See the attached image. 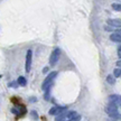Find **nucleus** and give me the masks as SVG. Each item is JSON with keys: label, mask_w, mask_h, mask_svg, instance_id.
Masks as SVG:
<instances>
[{"label": "nucleus", "mask_w": 121, "mask_h": 121, "mask_svg": "<svg viewBox=\"0 0 121 121\" xmlns=\"http://www.w3.org/2000/svg\"><path fill=\"white\" fill-rule=\"evenodd\" d=\"M109 103H112L117 107H121V96L117 94H113L109 96Z\"/></svg>", "instance_id": "obj_4"}, {"label": "nucleus", "mask_w": 121, "mask_h": 121, "mask_svg": "<svg viewBox=\"0 0 121 121\" xmlns=\"http://www.w3.org/2000/svg\"><path fill=\"white\" fill-rule=\"evenodd\" d=\"M107 24L109 26L116 27V28H121V19H108Z\"/></svg>", "instance_id": "obj_7"}, {"label": "nucleus", "mask_w": 121, "mask_h": 121, "mask_svg": "<svg viewBox=\"0 0 121 121\" xmlns=\"http://www.w3.org/2000/svg\"><path fill=\"white\" fill-rule=\"evenodd\" d=\"M116 33H117V34H119V35H121V28H120V29H118Z\"/></svg>", "instance_id": "obj_17"}, {"label": "nucleus", "mask_w": 121, "mask_h": 121, "mask_svg": "<svg viewBox=\"0 0 121 121\" xmlns=\"http://www.w3.org/2000/svg\"><path fill=\"white\" fill-rule=\"evenodd\" d=\"M56 75H57V72H51V73L48 74L47 78L44 80L43 84H42V90H44V91L48 90V89L51 87V85H52L53 80L56 78Z\"/></svg>", "instance_id": "obj_2"}, {"label": "nucleus", "mask_w": 121, "mask_h": 121, "mask_svg": "<svg viewBox=\"0 0 121 121\" xmlns=\"http://www.w3.org/2000/svg\"><path fill=\"white\" fill-rule=\"evenodd\" d=\"M110 39L112 40V42H117V43H121V35L117 34V33H114L110 36Z\"/></svg>", "instance_id": "obj_8"}, {"label": "nucleus", "mask_w": 121, "mask_h": 121, "mask_svg": "<svg viewBox=\"0 0 121 121\" xmlns=\"http://www.w3.org/2000/svg\"><path fill=\"white\" fill-rule=\"evenodd\" d=\"M66 110V107H54L49 110V114H52V116H57V114H60V112H63Z\"/></svg>", "instance_id": "obj_6"}, {"label": "nucleus", "mask_w": 121, "mask_h": 121, "mask_svg": "<svg viewBox=\"0 0 121 121\" xmlns=\"http://www.w3.org/2000/svg\"><path fill=\"white\" fill-rule=\"evenodd\" d=\"M0 78H1V75H0Z\"/></svg>", "instance_id": "obj_19"}, {"label": "nucleus", "mask_w": 121, "mask_h": 121, "mask_svg": "<svg viewBox=\"0 0 121 121\" xmlns=\"http://www.w3.org/2000/svg\"><path fill=\"white\" fill-rule=\"evenodd\" d=\"M107 82H108L109 84H114L116 80H114V78H113L112 75H108V76H107Z\"/></svg>", "instance_id": "obj_10"}, {"label": "nucleus", "mask_w": 121, "mask_h": 121, "mask_svg": "<svg viewBox=\"0 0 121 121\" xmlns=\"http://www.w3.org/2000/svg\"><path fill=\"white\" fill-rule=\"evenodd\" d=\"M19 84H18V82H13V83H10L9 84V86H13V87H17Z\"/></svg>", "instance_id": "obj_14"}, {"label": "nucleus", "mask_w": 121, "mask_h": 121, "mask_svg": "<svg viewBox=\"0 0 121 121\" xmlns=\"http://www.w3.org/2000/svg\"><path fill=\"white\" fill-rule=\"evenodd\" d=\"M113 74H114V78H120L121 76V69H116L113 71Z\"/></svg>", "instance_id": "obj_12"}, {"label": "nucleus", "mask_w": 121, "mask_h": 121, "mask_svg": "<svg viewBox=\"0 0 121 121\" xmlns=\"http://www.w3.org/2000/svg\"><path fill=\"white\" fill-rule=\"evenodd\" d=\"M60 48H55V49L53 51V53L51 54V57H49V64H51V66L56 65V63L58 62V60H60Z\"/></svg>", "instance_id": "obj_3"}, {"label": "nucleus", "mask_w": 121, "mask_h": 121, "mask_svg": "<svg viewBox=\"0 0 121 121\" xmlns=\"http://www.w3.org/2000/svg\"><path fill=\"white\" fill-rule=\"evenodd\" d=\"M119 1H121V0H119Z\"/></svg>", "instance_id": "obj_20"}, {"label": "nucleus", "mask_w": 121, "mask_h": 121, "mask_svg": "<svg viewBox=\"0 0 121 121\" xmlns=\"http://www.w3.org/2000/svg\"><path fill=\"white\" fill-rule=\"evenodd\" d=\"M105 111L108 113V116H110V117L113 118V119H119V118H121L120 113L118 112V107L112 103H109L108 105H107Z\"/></svg>", "instance_id": "obj_1"}, {"label": "nucleus", "mask_w": 121, "mask_h": 121, "mask_svg": "<svg viewBox=\"0 0 121 121\" xmlns=\"http://www.w3.org/2000/svg\"><path fill=\"white\" fill-rule=\"evenodd\" d=\"M118 56L121 58V46L119 48H118Z\"/></svg>", "instance_id": "obj_15"}, {"label": "nucleus", "mask_w": 121, "mask_h": 121, "mask_svg": "<svg viewBox=\"0 0 121 121\" xmlns=\"http://www.w3.org/2000/svg\"><path fill=\"white\" fill-rule=\"evenodd\" d=\"M117 65L121 67V60H118V62H117Z\"/></svg>", "instance_id": "obj_16"}, {"label": "nucleus", "mask_w": 121, "mask_h": 121, "mask_svg": "<svg viewBox=\"0 0 121 121\" xmlns=\"http://www.w3.org/2000/svg\"><path fill=\"white\" fill-rule=\"evenodd\" d=\"M80 120H81V116H80V114H78V116L71 118V119H69V120H66V121H80Z\"/></svg>", "instance_id": "obj_13"}, {"label": "nucleus", "mask_w": 121, "mask_h": 121, "mask_svg": "<svg viewBox=\"0 0 121 121\" xmlns=\"http://www.w3.org/2000/svg\"><path fill=\"white\" fill-rule=\"evenodd\" d=\"M112 9L116 11H121V4H112Z\"/></svg>", "instance_id": "obj_11"}, {"label": "nucleus", "mask_w": 121, "mask_h": 121, "mask_svg": "<svg viewBox=\"0 0 121 121\" xmlns=\"http://www.w3.org/2000/svg\"><path fill=\"white\" fill-rule=\"evenodd\" d=\"M17 82H18V84H19V85L25 86V85L27 84V80L24 78V76H19V78H18V80H17Z\"/></svg>", "instance_id": "obj_9"}, {"label": "nucleus", "mask_w": 121, "mask_h": 121, "mask_svg": "<svg viewBox=\"0 0 121 121\" xmlns=\"http://www.w3.org/2000/svg\"><path fill=\"white\" fill-rule=\"evenodd\" d=\"M47 71H48V67H45V69H44V71H43V72H44V73H46Z\"/></svg>", "instance_id": "obj_18"}, {"label": "nucleus", "mask_w": 121, "mask_h": 121, "mask_svg": "<svg viewBox=\"0 0 121 121\" xmlns=\"http://www.w3.org/2000/svg\"><path fill=\"white\" fill-rule=\"evenodd\" d=\"M31 58H33V52L31 49H28L26 54V72L28 73L31 67Z\"/></svg>", "instance_id": "obj_5"}]
</instances>
